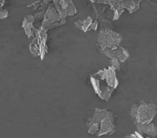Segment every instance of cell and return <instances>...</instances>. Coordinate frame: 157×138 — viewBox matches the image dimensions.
<instances>
[{
	"label": "cell",
	"mask_w": 157,
	"mask_h": 138,
	"mask_svg": "<svg viewBox=\"0 0 157 138\" xmlns=\"http://www.w3.org/2000/svg\"><path fill=\"white\" fill-rule=\"evenodd\" d=\"M107 109L106 108H96L95 109L94 115L92 116L91 120L89 121V123H99L100 121L105 117L106 113H107Z\"/></svg>",
	"instance_id": "cell-12"
},
{
	"label": "cell",
	"mask_w": 157,
	"mask_h": 138,
	"mask_svg": "<svg viewBox=\"0 0 157 138\" xmlns=\"http://www.w3.org/2000/svg\"><path fill=\"white\" fill-rule=\"evenodd\" d=\"M8 11L6 10H4L2 8L0 7V20H3V19H5L8 17Z\"/></svg>",
	"instance_id": "cell-17"
},
{
	"label": "cell",
	"mask_w": 157,
	"mask_h": 138,
	"mask_svg": "<svg viewBox=\"0 0 157 138\" xmlns=\"http://www.w3.org/2000/svg\"><path fill=\"white\" fill-rule=\"evenodd\" d=\"M115 115L112 112L107 111L105 117L100 121V127L99 131L98 132L97 136H101L104 135L113 134L115 130Z\"/></svg>",
	"instance_id": "cell-6"
},
{
	"label": "cell",
	"mask_w": 157,
	"mask_h": 138,
	"mask_svg": "<svg viewBox=\"0 0 157 138\" xmlns=\"http://www.w3.org/2000/svg\"><path fill=\"white\" fill-rule=\"evenodd\" d=\"M48 1H50V2H51V1H55V0H48Z\"/></svg>",
	"instance_id": "cell-22"
},
{
	"label": "cell",
	"mask_w": 157,
	"mask_h": 138,
	"mask_svg": "<svg viewBox=\"0 0 157 138\" xmlns=\"http://www.w3.org/2000/svg\"><path fill=\"white\" fill-rule=\"evenodd\" d=\"M102 53L109 58L116 57L120 60L121 62H124L129 57V52L125 48L117 46L110 49H101Z\"/></svg>",
	"instance_id": "cell-7"
},
{
	"label": "cell",
	"mask_w": 157,
	"mask_h": 138,
	"mask_svg": "<svg viewBox=\"0 0 157 138\" xmlns=\"http://www.w3.org/2000/svg\"><path fill=\"white\" fill-rule=\"evenodd\" d=\"M34 22H35L34 16L33 15H31L25 17L22 22V27L25 31L26 36L29 39H33L35 37L36 28L34 27Z\"/></svg>",
	"instance_id": "cell-9"
},
{
	"label": "cell",
	"mask_w": 157,
	"mask_h": 138,
	"mask_svg": "<svg viewBox=\"0 0 157 138\" xmlns=\"http://www.w3.org/2000/svg\"><path fill=\"white\" fill-rule=\"evenodd\" d=\"M63 19L64 18H62L58 13V11L56 10V8L55 7L54 4H49L48 6L47 10H45V13H44V21L49 22V23H55V22L62 21Z\"/></svg>",
	"instance_id": "cell-8"
},
{
	"label": "cell",
	"mask_w": 157,
	"mask_h": 138,
	"mask_svg": "<svg viewBox=\"0 0 157 138\" xmlns=\"http://www.w3.org/2000/svg\"><path fill=\"white\" fill-rule=\"evenodd\" d=\"M139 0H121V6L127 9L130 13H133L139 9Z\"/></svg>",
	"instance_id": "cell-11"
},
{
	"label": "cell",
	"mask_w": 157,
	"mask_h": 138,
	"mask_svg": "<svg viewBox=\"0 0 157 138\" xmlns=\"http://www.w3.org/2000/svg\"><path fill=\"white\" fill-rule=\"evenodd\" d=\"M157 113V107L153 102H141L132 107L131 117L135 123L147 124L152 122Z\"/></svg>",
	"instance_id": "cell-2"
},
{
	"label": "cell",
	"mask_w": 157,
	"mask_h": 138,
	"mask_svg": "<svg viewBox=\"0 0 157 138\" xmlns=\"http://www.w3.org/2000/svg\"><path fill=\"white\" fill-rule=\"evenodd\" d=\"M121 36L113 30L105 28L101 30L97 36V42L101 49H110V48L119 46Z\"/></svg>",
	"instance_id": "cell-4"
},
{
	"label": "cell",
	"mask_w": 157,
	"mask_h": 138,
	"mask_svg": "<svg viewBox=\"0 0 157 138\" xmlns=\"http://www.w3.org/2000/svg\"><path fill=\"white\" fill-rule=\"evenodd\" d=\"M141 1H144V0H139V2H141Z\"/></svg>",
	"instance_id": "cell-23"
},
{
	"label": "cell",
	"mask_w": 157,
	"mask_h": 138,
	"mask_svg": "<svg viewBox=\"0 0 157 138\" xmlns=\"http://www.w3.org/2000/svg\"><path fill=\"white\" fill-rule=\"evenodd\" d=\"M110 66L113 67L116 71H119L120 70V60L118 58H116V57H112V58H110Z\"/></svg>",
	"instance_id": "cell-16"
},
{
	"label": "cell",
	"mask_w": 157,
	"mask_h": 138,
	"mask_svg": "<svg viewBox=\"0 0 157 138\" xmlns=\"http://www.w3.org/2000/svg\"><path fill=\"white\" fill-rule=\"evenodd\" d=\"M4 0H0V7H2V5L4 4Z\"/></svg>",
	"instance_id": "cell-20"
},
{
	"label": "cell",
	"mask_w": 157,
	"mask_h": 138,
	"mask_svg": "<svg viewBox=\"0 0 157 138\" xmlns=\"http://www.w3.org/2000/svg\"><path fill=\"white\" fill-rule=\"evenodd\" d=\"M136 124L137 131L140 132L142 135H147L151 137H155L157 135V128L153 123L147 124Z\"/></svg>",
	"instance_id": "cell-10"
},
{
	"label": "cell",
	"mask_w": 157,
	"mask_h": 138,
	"mask_svg": "<svg viewBox=\"0 0 157 138\" xmlns=\"http://www.w3.org/2000/svg\"><path fill=\"white\" fill-rule=\"evenodd\" d=\"M66 22V18H64L62 21H60V22H55V23H49V22H46V21H44L42 23V25H41L40 28L42 31H44V32H48V30L53 29V28H55V27H58V26H62L63 24H65Z\"/></svg>",
	"instance_id": "cell-14"
},
{
	"label": "cell",
	"mask_w": 157,
	"mask_h": 138,
	"mask_svg": "<svg viewBox=\"0 0 157 138\" xmlns=\"http://www.w3.org/2000/svg\"><path fill=\"white\" fill-rule=\"evenodd\" d=\"M99 123H88V133L91 135H97L99 131Z\"/></svg>",
	"instance_id": "cell-15"
},
{
	"label": "cell",
	"mask_w": 157,
	"mask_h": 138,
	"mask_svg": "<svg viewBox=\"0 0 157 138\" xmlns=\"http://www.w3.org/2000/svg\"><path fill=\"white\" fill-rule=\"evenodd\" d=\"M110 0H98L97 3L99 4H108V3L110 2Z\"/></svg>",
	"instance_id": "cell-19"
},
{
	"label": "cell",
	"mask_w": 157,
	"mask_h": 138,
	"mask_svg": "<svg viewBox=\"0 0 157 138\" xmlns=\"http://www.w3.org/2000/svg\"><path fill=\"white\" fill-rule=\"evenodd\" d=\"M90 1H92V2H94V3H97V1H98V0H90Z\"/></svg>",
	"instance_id": "cell-21"
},
{
	"label": "cell",
	"mask_w": 157,
	"mask_h": 138,
	"mask_svg": "<svg viewBox=\"0 0 157 138\" xmlns=\"http://www.w3.org/2000/svg\"><path fill=\"white\" fill-rule=\"evenodd\" d=\"M47 32L41 29H36L35 37L30 44V52L36 57H40L44 60L48 52L47 48Z\"/></svg>",
	"instance_id": "cell-3"
},
{
	"label": "cell",
	"mask_w": 157,
	"mask_h": 138,
	"mask_svg": "<svg viewBox=\"0 0 157 138\" xmlns=\"http://www.w3.org/2000/svg\"><path fill=\"white\" fill-rule=\"evenodd\" d=\"M93 21L94 20L90 16H88L83 21H78V22H75V26L78 28H80L81 30H82L83 32H88V31L91 29V25L93 23Z\"/></svg>",
	"instance_id": "cell-13"
},
{
	"label": "cell",
	"mask_w": 157,
	"mask_h": 138,
	"mask_svg": "<svg viewBox=\"0 0 157 138\" xmlns=\"http://www.w3.org/2000/svg\"><path fill=\"white\" fill-rule=\"evenodd\" d=\"M53 4L62 18L77 14V9L72 0H55L53 1Z\"/></svg>",
	"instance_id": "cell-5"
},
{
	"label": "cell",
	"mask_w": 157,
	"mask_h": 138,
	"mask_svg": "<svg viewBox=\"0 0 157 138\" xmlns=\"http://www.w3.org/2000/svg\"><path fill=\"white\" fill-rule=\"evenodd\" d=\"M98 26H99V23H98V22H97L96 20L93 21V23H92V25H91V29L94 30L95 31V30H97Z\"/></svg>",
	"instance_id": "cell-18"
},
{
	"label": "cell",
	"mask_w": 157,
	"mask_h": 138,
	"mask_svg": "<svg viewBox=\"0 0 157 138\" xmlns=\"http://www.w3.org/2000/svg\"><path fill=\"white\" fill-rule=\"evenodd\" d=\"M90 81L95 93L105 101L110 100L114 91L119 84L117 78V71L111 66L100 69L92 74Z\"/></svg>",
	"instance_id": "cell-1"
}]
</instances>
